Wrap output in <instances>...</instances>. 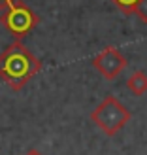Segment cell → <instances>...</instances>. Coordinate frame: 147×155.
Segmentation results:
<instances>
[{
	"instance_id": "obj_6",
	"label": "cell",
	"mask_w": 147,
	"mask_h": 155,
	"mask_svg": "<svg viewBox=\"0 0 147 155\" xmlns=\"http://www.w3.org/2000/svg\"><path fill=\"white\" fill-rule=\"evenodd\" d=\"M111 2L119 8V10L123 12V13H126V15H130V13H134V10H136V4H138V0H111Z\"/></svg>"
},
{
	"instance_id": "obj_1",
	"label": "cell",
	"mask_w": 147,
	"mask_h": 155,
	"mask_svg": "<svg viewBox=\"0 0 147 155\" xmlns=\"http://www.w3.org/2000/svg\"><path fill=\"white\" fill-rule=\"evenodd\" d=\"M40 70L42 61L21 40H15L0 53V80L11 91H21Z\"/></svg>"
},
{
	"instance_id": "obj_7",
	"label": "cell",
	"mask_w": 147,
	"mask_h": 155,
	"mask_svg": "<svg viewBox=\"0 0 147 155\" xmlns=\"http://www.w3.org/2000/svg\"><path fill=\"white\" fill-rule=\"evenodd\" d=\"M134 13H136V15H138V17H140L143 23H147V0H138Z\"/></svg>"
},
{
	"instance_id": "obj_3",
	"label": "cell",
	"mask_w": 147,
	"mask_h": 155,
	"mask_svg": "<svg viewBox=\"0 0 147 155\" xmlns=\"http://www.w3.org/2000/svg\"><path fill=\"white\" fill-rule=\"evenodd\" d=\"M0 23L4 25L8 32H11L15 36V40L25 38L30 30H34V27L40 23V17L30 10L25 2H13L11 6H8L0 15Z\"/></svg>"
},
{
	"instance_id": "obj_5",
	"label": "cell",
	"mask_w": 147,
	"mask_h": 155,
	"mask_svg": "<svg viewBox=\"0 0 147 155\" xmlns=\"http://www.w3.org/2000/svg\"><path fill=\"white\" fill-rule=\"evenodd\" d=\"M126 87H128V91L132 93V95L142 97L143 93H147V74L142 72V70H136L132 76L128 78Z\"/></svg>"
},
{
	"instance_id": "obj_2",
	"label": "cell",
	"mask_w": 147,
	"mask_h": 155,
	"mask_svg": "<svg viewBox=\"0 0 147 155\" xmlns=\"http://www.w3.org/2000/svg\"><path fill=\"white\" fill-rule=\"evenodd\" d=\"M130 110L111 95H107L91 114L92 123L107 136H115L130 121Z\"/></svg>"
},
{
	"instance_id": "obj_4",
	"label": "cell",
	"mask_w": 147,
	"mask_h": 155,
	"mask_svg": "<svg viewBox=\"0 0 147 155\" xmlns=\"http://www.w3.org/2000/svg\"><path fill=\"white\" fill-rule=\"evenodd\" d=\"M92 66H94L106 80H115V78H119L121 72L126 68V57L123 55L117 48L107 45V48H104L94 59H92Z\"/></svg>"
},
{
	"instance_id": "obj_9",
	"label": "cell",
	"mask_w": 147,
	"mask_h": 155,
	"mask_svg": "<svg viewBox=\"0 0 147 155\" xmlns=\"http://www.w3.org/2000/svg\"><path fill=\"white\" fill-rule=\"evenodd\" d=\"M25 155H43V153H42V151H38V150H34V148H32V150H28V151H27Z\"/></svg>"
},
{
	"instance_id": "obj_8",
	"label": "cell",
	"mask_w": 147,
	"mask_h": 155,
	"mask_svg": "<svg viewBox=\"0 0 147 155\" xmlns=\"http://www.w3.org/2000/svg\"><path fill=\"white\" fill-rule=\"evenodd\" d=\"M13 2H17V0H0V10H6V8L11 6Z\"/></svg>"
}]
</instances>
